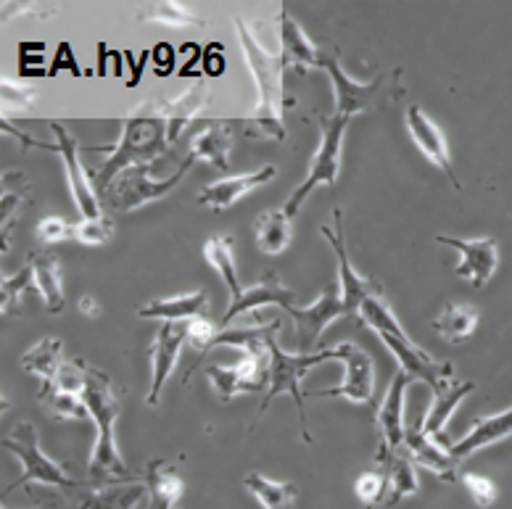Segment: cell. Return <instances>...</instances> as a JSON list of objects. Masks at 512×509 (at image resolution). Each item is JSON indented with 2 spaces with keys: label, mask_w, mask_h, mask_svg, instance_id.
Returning a JSON list of instances; mask_svg holds the SVG:
<instances>
[{
  "label": "cell",
  "mask_w": 512,
  "mask_h": 509,
  "mask_svg": "<svg viewBox=\"0 0 512 509\" xmlns=\"http://www.w3.org/2000/svg\"><path fill=\"white\" fill-rule=\"evenodd\" d=\"M235 30L241 37L243 56H246V64H249L256 88H259L256 111L241 122L243 135L256 140H286V124H283L280 111L286 103H291L286 101V93H283V74L291 64L283 56H270L264 51L241 16H235Z\"/></svg>",
  "instance_id": "6da1fadb"
},
{
  "label": "cell",
  "mask_w": 512,
  "mask_h": 509,
  "mask_svg": "<svg viewBox=\"0 0 512 509\" xmlns=\"http://www.w3.org/2000/svg\"><path fill=\"white\" fill-rule=\"evenodd\" d=\"M357 317L362 322V328H370L383 341L391 354L399 362V370L407 372L410 380H423L431 388H439L441 383H447L454 378V367L449 362H439L433 359L425 349H420L410 335L404 333V328L396 320V314L391 312V306L386 304L383 293L367 296L357 309Z\"/></svg>",
  "instance_id": "7a4b0ae2"
},
{
  "label": "cell",
  "mask_w": 512,
  "mask_h": 509,
  "mask_svg": "<svg viewBox=\"0 0 512 509\" xmlns=\"http://www.w3.org/2000/svg\"><path fill=\"white\" fill-rule=\"evenodd\" d=\"M167 146V119L159 117L151 103H140L135 114L122 119V138L111 148L114 153L93 172V188H96L98 198L125 169L151 164L159 153L167 151Z\"/></svg>",
  "instance_id": "3957f363"
},
{
  "label": "cell",
  "mask_w": 512,
  "mask_h": 509,
  "mask_svg": "<svg viewBox=\"0 0 512 509\" xmlns=\"http://www.w3.org/2000/svg\"><path fill=\"white\" fill-rule=\"evenodd\" d=\"M85 404L90 409V417L98 425L96 449L90 454V480L96 483H117V480H138L127 470L125 459L117 449L114 438V422L119 417V399L111 386V378L103 370H96L85 362Z\"/></svg>",
  "instance_id": "277c9868"
},
{
  "label": "cell",
  "mask_w": 512,
  "mask_h": 509,
  "mask_svg": "<svg viewBox=\"0 0 512 509\" xmlns=\"http://www.w3.org/2000/svg\"><path fill=\"white\" fill-rule=\"evenodd\" d=\"M275 335L278 330L262 341L243 346L241 359L230 367L225 364L206 367V378L222 401H233L241 393H256L264 386H270V343L275 341Z\"/></svg>",
  "instance_id": "5b68a950"
},
{
  "label": "cell",
  "mask_w": 512,
  "mask_h": 509,
  "mask_svg": "<svg viewBox=\"0 0 512 509\" xmlns=\"http://www.w3.org/2000/svg\"><path fill=\"white\" fill-rule=\"evenodd\" d=\"M333 359V349L317 351V354H288L278 346V338L270 343V386H267V393H264L262 409L259 412H267V407L272 404L275 396H283L288 393L299 409V425H301V436L309 446L315 444V438L309 433V422H307V409H304V396H301V378L307 375L312 367H317L320 362H328Z\"/></svg>",
  "instance_id": "8992f818"
},
{
  "label": "cell",
  "mask_w": 512,
  "mask_h": 509,
  "mask_svg": "<svg viewBox=\"0 0 512 509\" xmlns=\"http://www.w3.org/2000/svg\"><path fill=\"white\" fill-rule=\"evenodd\" d=\"M193 164H196V159H193V156H185L180 169L172 172L169 177H151V164L125 169L117 180L111 182L109 190L101 196V201L109 206L111 211H119V214H130V211L135 209H143V206H148L151 201H159V198L167 196L172 188H177Z\"/></svg>",
  "instance_id": "52a82bcc"
},
{
  "label": "cell",
  "mask_w": 512,
  "mask_h": 509,
  "mask_svg": "<svg viewBox=\"0 0 512 509\" xmlns=\"http://www.w3.org/2000/svg\"><path fill=\"white\" fill-rule=\"evenodd\" d=\"M3 446H6L14 457H19L24 467V475L16 483L6 488L8 494L16 491V488L27 486V483H43V486L53 488H74L77 480L66 473L59 462H53L51 457H45L43 449H40V441H37V430L32 422H16L11 433L3 438Z\"/></svg>",
  "instance_id": "ba28073f"
},
{
  "label": "cell",
  "mask_w": 512,
  "mask_h": 509,
  "mask_svg": "<svg viewBox=\"0 0 512 509\" xmlns=\"http://www.w3.org/2000/svg\"><path fill=\"white\" fill-rule=\"evenodd\" d=\"M346 124H349L346 117H333L322 124L320 146H317L315 156L309 161L307 177H304V182H301L299 188L288 196L286 206H283V211H286L291 219L299 214V209L304 206V201H307L312 190L320 188V185H325V188H333V185H336L338 172H341V148H344Z\"/></svg>",
  "instance_id": "9c48e42d"
},
{
  "label": "cell",
  "mask_w": 512,
  "mask_h": 509,
  "mask_svg": "<svg viewBox=\"0 0 512 509\" xmlns=\"http://www.w3.org/2000/svg\"><path fill=\"white\" fill-rule=\"evenodd\" d=\"M333 362L344 364V380L333 388L315 391V396H328V399H346L352 404H370L375 393V367L373 359L357 343L341 341L333 346Z\"/></svg>",
  "instance_id": "30bf717a"
},
{
  "label": "cell",
  "mask_w": 512,
  "mask_h": 509,
  "mask_svg": "<svg viewBox=\"0 0 512 509\" xmlns=\"http://www.w3.org/2000/svg\"><path fill=\"white\" fill-rule=\"evenodd\" d=\"M320 235L330 243L333 254L338 259V288H341V299H344L346 314H357L359 304L367 299V296H375V293H383L381 283L373 280V277L359 275L354 270V264L349 262L346 256V240H344V214L341 209H333V227L322 225Z\"/></svg>",
  "instance_id": "8fae6325"
},
{
  "label": "cell",
  "mask_w": 512,
  "mask_h": 509,
  "mask_svg": "<svg viewBox=\"0 0 512 509\" xmlns=\"http://www.w3.org/2000/svg\"><path fill=\"white\" fill-rule=\"evenodd\" d=\"M291 314L293 328H296V346H299V354H312L320 343V335L325 333L330 322L338 320L341 314H346L344 299H341V288L336 283H330L325 291L317 296L315 304L309 306H288L286 309Z\"/></svg>",
  "instance_id": "7c38bea8"
},
{
  "label": "cell",
  "mask_w": 512,
  "mask_h": 509,
  "mask_svg": "<svg viewBox=\"0 0 512 509\" xmlns=\"http://www.w3.org/2000/svg\"><path fill=\"white\" fill-rule=\"evenodd\" d=\"M51 127L53 132H56V153H59L61 161H64L66 182H69V193H72L74 206L80 209L82 219L103 217L101 198H98L96 188H93L90 172H85V167H82L77 140H74L72 132H66L64 124L53 122Z\"/></svg>",
  "instance_id": "4fadbf2b"
},
{
  "label": "cell",
  "mask_w": 512,
  "mask_h": 509,
  "mask_svg": "<svg viewBox=\"0 0 512 509\" xmlns=\"http://www.w3.org/2000/svg\"><path fill=\"white\" fill-rule=\"evenodd\" d=\"M436 243L454 248L460 254V264L454 267V275L473 283V288L489 285L499 267V246L494 238L462 240L452 235H436Z\"/></svg>",
  "instance_id": "5bb4252c"
},
{
  "label": "cell",
  "mask_w": 512,
  "mask_h": 509,
  "mask_svg": "<svg viewBox=\"0 0 512 509\" xmlns=\"http://www.w3.org/2000/svg\"><path fill=\"white\" fill-rule=\"evenodd\" d=\"M320 69L330 74V82H333V95H336V117L352 119L354 114H362V111L373 109L378 95H381V85L386 82V74H378L370 85L365 82L352 80L349 74L341 69L336 56H325L322 53Z\"/></svg>",
  "instance_id": "9a60e30c"
},
{
  "label": "cell",
  "mask_w": 512,
  "mask_h": 509,
  "mask_svg": "<svg viewBox=\"0 0 512 509\" xmlns=\"http://www.w3.org/2000/svg\"><path fill=\"white\" fill-rule=\"evenodd\" d=\"M188 341L185 328L180 325H172V322H164L154 335V343L148 349V357H151V388H148L146 404L148 407H159L161 393L167 380L172 378V372L177 367V359H180V351H183V343Z\"/></svg>",
  "instance_id": "2e32d148"
},
{
  "label": "cell",
  "mask_w": 512,
  "mask_h": 509,
  "mask_svg": "<svg viewBox=\"0 0 512 509\" xmlns=\"http://www.w3.org/2000/svg\"><path fill=\"white\" fill-rule=\"evenodd\" d=\"M404 127H407L410 138L415 140V146L420 148V153H423L425 159L431 161V164H436V167L452 180L454 190L460 193L462 185L460 180L454 177L452 151H449V143L447 138H444V132L439 130V124L433 122L420 106H407V111H404Z\"/></svg>",
  "instance_id": "e0dca14e"
},
{
  "label": "cell",
  "mask_w": 512,
  "mask_h": 509,
  "mask_svg": "<svg viewBox=\"0 0 512 509\" xmlns=\"http://www.w3.org/2000/svg\"><path fill=\"white\" fill-rule=\"evenodd\" d=\"M404 449L412 457L417 467H425L428 473H433L444 483H454L457 480V467L460 462L452 457V451L441 444V438L428 436L420 425V420L412 422L410 428H404Z\"/></svg>",
  "instance_id": "ac0fdd59"
},
{
  "label": "cell",
  "mask_w": 512,
  "mask_h": 509,
  "mask_svg": "<svg viewBox=\"0 0 512 509\" xmlns=\"http://www.w3.org/2000/svg\"><path fill=\"white\" fill-rule=\"evenodd\" d=\"M410 386V375L396 370L383 396L381 409L375 412V425H378V436H381L383 451H396L404 446V393Z\"/></svg>",
  "instance_id": "d6986e66"
},
{
  "label": "cell",
  "mask_w": 512,
  "mask_h": 509,
  "mask_svg": "<svg viewBox=\"0 0 512 509\" xmlns=\"http://www.w3.org/2000/svg\"><path fill=\"white\" fill-rule=\"evenodd\" d=\"M278 169L267 164V167L256 169V172H246V175H233L222 177V180L206 185L201 193H198V204L209 206L214 211H225L230 206H235L241 198H246L249 193H254L256 188H262L270 180H275Z\"/></svg>",
  "instance_id": "ffe728a7"
},
{
  "label": "cell",
  "mask_w": 512,
  "mask_h": 509,
  "mask_svg": "<svg viewBox=\"0 0 512 509\" xmlns=\"http://www.w3.org/2000/svg\"><path fill=\"white\" fill-rule=\"evenodd\" d=\"M209 293L206 291H193V293H180L172 299H154L148 301L146 306H140L138 317L140 320H161L180 325V322H193L201 320L209 314Z\"/></svg>",
  "instance_id": "44dd1931"
},
{
  "label": "cell",
  "mask_w": 512,
  "mask_h": 509,
  "mask_svg": "<svg viewBox=\"0 0 512 509\" xmlns=\"http://www.w3.org/2000/svg\"><path fill=\"white\" fill-rule=\"evenodd\" d=\"M510 436H512V407L505 409V412H499V415H486L473 420L468 433H465L460 441L449 444L447 449L452 451V457L457 459V462H462V459H468L470 454L481 451L483 446L499 444V441H505V438Z\"/></svg>",
  "instance_id": "7402d4cb"
},
{
  "label": "cell",
  "mask_w": 512,
  "mask_h": 509,
  "mask_svg": "<svg viewBox=\"0 0 512 509\" xmlns=\"http://www.w3.org/2000/svg\"><path fill=\"white\" fill-rule=\"evenodd\" d=\"M233 124L235 122H225V119L204 122V127L193 135L188 156H193L196 161H209L220 172H227L230 169V148H233Z\"/></svg>",
  "instance_id": "603a6c76"
},
{
  "label": "cell",
  "mask_w": 512,
  "mask_h": 509,
  "mask_svg": "<svg viewBox=\"0 0 512 509\" xmlns=\"http://www.w3.org/2000/svg\"><path fill=\"white\" fill-rule=\"evenodd\" d=\"M293 299H296V293H293L291 288H283L278 275L272 270H267L259 283L246 288L238 299H233V304H230V309L225 312V320L222 322H233L238 314L256 312V309H262V306L270 304L288 309V306H293Z\"/></svg>",
  "instance_id": "cb8c5ba5"
},
{
  "label": "cell",
  "mask_w": 512,
  "mask_h": 509,
  "mask_svg": "<svg viewBox=\"0 0 512 509\" xmlns=\"http://www.w3.org/2000/svg\"><path fill=\"white\" fill-rule=\"evenodd\" d=\"M375 465H381L388 475V499L386 507H394L407 496H415L417 488H420V480H417V465L412 462V457L407 454V449L396 451H383L378 449L375 454Z\"/></svg>",
  "instance_id": "d4e9b609"
},
{
  "label": "cell",
  "mask_w": 512,
  "mask_h": 509,
  "mask_svg": "<svg viewBox=\"0 0 512 509\" xmlns=\"http://www.w3.org/2000/svg\"><path fill=\"white\" fill-rule=\"evenodd\" d=\"M275 32H278V40L283 45L280 56L288 61L291 66H299V72L304 69H317L322 61V53L307 35L301 30L296 19H293L288 11H280L275 16Z\"/></svg>",
  "instance_id": "484cf974"
},
{
  "label": "cell",
  "mask_w": 512,
  "mask_h": 509,
  "mask_svg": "<svg viewBox=\"0 0 512 509\" xmlns=\"http://www.w3.org/2000/svg\"><path fill=\"white\" fill-rule=\"evenodd\" d=\"M473 391H476V383H470V380H454V378H449L447 383H441L439 388H433L431 407H428L425 417L420 420L425 433L433 438H441L444 425H447L449 417L454 415L457 404H460V401Z\"/></svg>",
  "instance_id": "4316f807"
},
{
  "label": "cell",
  "mask_w": 512,
  "mask_h": 509,
  "mask_svg": "<svg viewBox=\"0 0 512 509\" xmlns=\"http://www.w3.org/2000/svg\"><path fill=\"white\" fill-rule=\"evenodd\" d=\"M32 275H35V291L43 296L45 309L51 314H61L66 306L64 299V280H61V262L59 256L51 251L35 254L30 259Z\"/></svg>",
  "instance_id": "83f0119b"
},
{
  "label": "cell",
  "mask_w": 512,
  "mask_h": 509,
  "mask_svg": "<svg viewBox=\"0 0 512 509\" xmlns=\"http://www.w3.org/2000/svg\"><path fill=\"white\" fill-rule=\"evenodd\" d=\"M206 103H209V93L204 88L188 90L180 98H172V101H154V111L159 117L167 119V130H169V146L180 138V132L193 122V119L201 114Z\"/></svg>",
  "instance_id": "f1b7e54d"
},
{
  "label": "cell",
  "mask_w": 512,
  "mask_h": 509,
  "mask_svg": "<svg viewBox=\"0 0 512 509\" xmlns=\"http://www.w3.org/2000/svg\"><path fill=\"white\" fill-rule=\"evenodd\" d=\"M27 193H30V180L24 177V172L19 169H8L3 172V196H0V235H3V254L8 251V243H11V230L16 225V217H19V209L27 201Z\"/></svg>",
  "instance_id": "f546056e"
},
{
  "label": "cell",
  "mask_w": 512,
  "mask_h": 509,
  "mask_svg": "<svg viewBox=\"0 0 512 509\" xmlns=\"http://www.w3.org/2000/svg\"><path fill=\"white\" fill-rule=\"evenodd\" d=\"M293 219L288 217L283 209L264 211L262 217L254 222V235H256V248L267 256L283 254L291 246L293 238Z\"/></svg>",
  "instance_id": "4dcf8cb0"
},
{
  "label": "cell",
  "mask_w": 512,
  "mask_h": 509,
  "mask_svg": "<svg viewBox=\"0 0 512 509\" xmlns=\"http://www.w3.org/2000/svg\"><path fill=\"white\" fill-rule=\"evenodd\" d=\"M37 401L48 417L53 420L66 422V420H85L90 417V409L85 404V396L77 391H66L59 388L56 383H43V388L37 391Z\"/></svg>",
  "instance_id": "1f68e13d"
},
{
  "label": "cell",
  "mask_w": 512,
  "mask_h": 509,
  "mask_svg": "<svg viewBox=\"0 0 512 509\" xmlns=\"http://www.w3.org/2000/svg\"><path fill=\"white\" fill-rule=\"evenodd\" d=\"M431 328L449 343L468 341L478 328V309L470 304H447L433 317Z\"/></svg>",
  "instance_id": "d6a6232c"
},
{
  "label": "cell",
  "mask_w": 512,
  "mask_h": 509,
  "mask_svg": "<svg viewBox=\"0 0 512 509\" xmlns=\"http://www.w3.org/2000/svg\"><path fill=\"white\" fill-rule=\"evenodd\" d=\"M243 488L254 496L264 509H293L299 499L296 483H278L262 473H249L243 478Z\"/></svg>",
  "instance_id": "836d02e7"
},
{
  "label": "cell",
  "mask_w": 512,
  "mask_h": 509,
  "mask_svg": "<svg viewBox=\"0 0 512 509\" xmlns=\"http://www.w3.org/2000/svg\"><path fill=\"white\" fill-rule=\"evenodd\" d=\"M204 256H206V262L212 264L214 270H217V275L222 277V283L227 285L230 296L238 299V296L243 293V288H241V277H238V267H235L233 238H230V235H212V238H206Z\"/></svg>",
  "instance_id": "e575fe53"
},
{
  "label": "cell",
  "mask_w": 512,
  "mask_h": 509,
  "mask_svg": "<svg viewBox=\"0 0 512 509\" xmlns=\"http://www.w3.org/2000/svg\"><path fill=\"white\" fill-rule=\"evenodd\" d=\"M146 486L151 494V509H175V502L183 496V480L164 465V459L148 462Z\"/></svg>",
  "instance_id": "d590c367"
},
{
  "label": "cell",
  "mask_w": 512,
  "mask_h": 509,
  "mask_svg": "<svg viewBox=\"0 0 512 509\" xmlns=\"http://www.w3.org/2000/svg\"><path fill=\"white\" fill-rule=\"evenodd\" d=\"M61 351H64V343L59 338H43L37 341L30 351L22 354V370L37 375V378L48 383L59 375V370L64 367L61 362Z\"/></svg>",
  "instance_id": "8d00e7d4"
},
{
  "label": "cell",
  "mask_w": 512,
  "mask_h": 509,
  "mask_svg": "<svg viewBox=\"0 0 512 509\" xmlns=\"http://www.w3.org/2000/svg\"><path fill=\"white\" fill-rule=\"evenodd\" d=\"M148 494L146 483H127V486L93 488V494L82 502L80 509H135V504Z\"/></svg>",
  "instance_id": "74e56055"
},
{
  "label": "cell",
  "mask_w": 512,
  "mask_h": 509,
  "mask_svg": "<svg viewBox=\"0 0 512 509\" xmlns=\"http://www.w3.org/2000/svg\"><path fill=\"white\" fill-rule=\"evenodd\" d=\"M140 22L151 24H164V27H193V24H204V19H198L196 14H191L183 3H146L135 11Z\"/></svg>",
  "instance_id": "f35d334b"
},
{
  "label": "cell",
  "mask_w": 512,
  "mask_h": 509,
  "mask_svg": "<svg viewBox=\"0 0 512 509\" xmlns=\"http://www.w3.org/2000/svg\"><path fill=\"white\" fill-rule=\"evenodd\" d=\"M35 288V275H32V267L27 264L24 270H19L16 275L3 277V285H0V312L3 317H19L22 314L24 296Z\"/></svg>",
  "instance_id": "ab89813d"
},
{
  "label": "cell",
  "mask_w": 512,
  "mask_h": 509,
  "mask_svg": "<svg viewBox=\"0 0 512 509\" xmlns=\"http://www.w3.org/2000/svg\"><path fill=\"white\" fill-rule=\"evenodd\" d=\"M357 496L359 502L365 507H378V504H386L388 499V475L381 465H375L373 470H367L365 475H359L357 480Z\"/></svg>",
  "instance_id": "60d3db41"
},
{
  "label": "cell",
  "mask_w": 512,
  "mask_h": 509,
  "mask_svg": "<svg viewBox=\"0 0 512 509\" xmlns=\"http://www.w3.org/2000/svg\"><path fill=\"white\" fill-rule=\"evenodd\" d=\"M111 235H114V225L106 214L98 219H82L72 227V240L85 243V246H103V243H109Z\"/></svg>",
  "instance_id": "b9f144b4"
},
{
  "label": "cell",
  "mask_w": 512,
  "mask_h": 509,
  "mask_svg": "<svg viewBox=\"0 0 512 509\" xmlns=\"http://www.w3.org/2000/svg\"><path fill=\"white\" fill-rule=\"evenodd\" d=\"M185 335H188V343H191L193 351H198V354H206V351L212 349L214 338L220 335V330H217V325H214L212 320L201 317V320L188 322Z\"/></svg>",
  "instance_id": "7bdbcfd3"
},
{
  "label": "cell",
  "mask_w": 512,
  "mask_h": 509,
  "mask_svg": "<svg viewBox=\"0 0 512 509\" xmlns=\"http://www.w3.org/2000/svg\"><path fill=\"white\" fill-rule=\"evenodd\" d=\"M72 222H66L61 217H45L37 222V240L43 246H51V243H59V240H72Z\"/></svg>",
  "instance_id": "ee69618b"
},
{
  "label": "cell",
  "mask_w": 512,
  "mask_h": 509,
  "mask_svg": "<svg viewBox=\"0 0 512 509\" xmlns=\"http://www.w3.org/2000/svg\"><path fill=\"white\" fill-rule=\"evenodd\" d=\"M462 480H465V486H468L470 496H473V502H476L478 507L489 509L491 504H494V499H497V486H494L489 478H483V475L478 473H465Z\"/></svg>",
  "instance_id": "f6af8a7d"
},
{
  "label": "cell",
  "mask_w": 512,
  "mask_h": 509,
  "mask_svg": "<svg viewBox=\"0 0 512 509\" xmlns=\"http://www.w3.org/2000/svg\"><path fill=\"white\" fill-rule=\"evenodd\" d=\"M32 101H35V90L16 88L11 82H3V109L6 111L27 109Z\"/></svg>",
  "instance_id": "bcb514c9"
},
{
  "label": "cell",
  "mask_w": 512,
  "mask_h": 509,
  "mask_svg": "<svg viewBox=\"0 0 512 509\" xmlns=\"http://www.w3.org/2000/svg\"><path fill=\"white\" fill-rule=\"evenodd\" d=\"M151 56H154V64L159 66V74H169V72H172V69H175L177 53H175V48H172V45H169V43H159V45H156Z\"/></svg>",
  "instance_id": "7dc6e473"
},
{
  "label": "cell",
  "mask_w": 512,
  "mask_h": 509,
  "mask_svg": "<svg viewBox=\"0 0 512 509\" xmlns=\"http://www.w3.org/2000/svg\"><path fill=\"white\" fill-rule=\"evenodd\" d=\"M204 66L209 74H222L225 72V59H222V48L217 43H212L204 53Z\"/></svg>",
  "instance_id": "c3c4849f"
},
{
  "label": "cell",
  "mask_w": 512,
  "mask_h": 509,
  "mask_svg": "<svg viewBox=\"0 0 512 509\" xmlns=\"http://www.w3.org/2000/svg\"><path fill=\"white\" fill-rule=\"evenodd\" d=\"M80 312L85 314V317H90V320H93V317H98V304L93 299H90V296H82V299H80Z\"/></svg>",
  "instance_id": "681fc988"
}]
</instances>
